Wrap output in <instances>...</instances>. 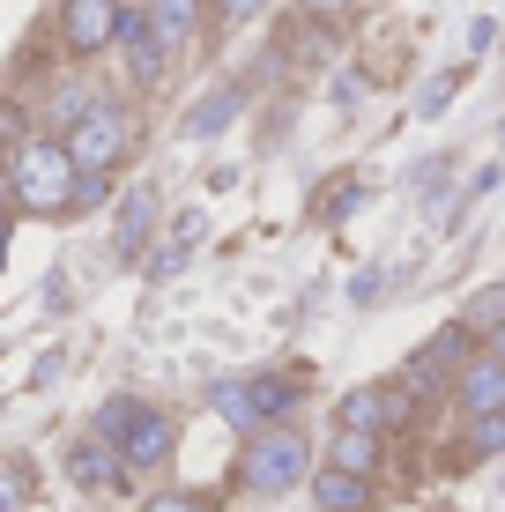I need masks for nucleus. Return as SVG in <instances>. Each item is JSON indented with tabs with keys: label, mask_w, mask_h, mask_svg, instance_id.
<instances>
[{
	"label": "nucleus",
	"mask_w": 505,
	"mask_h": 512,
	"mask_svg": "<svg viewBox=\"0 0 505 512\" xmlns=\"http://www.w3.org/2000/svg\"><path fill=\"white\" fill-rule=\"evenodd\" d=\"M491 357H505V320L491 327Z\"/></svg>",
	"instance_id": "nucleus-25"
},
{
	"label": "nucleus",
	"mask_w": 505,
	"mask_h": 512,
	"mask_svg": "<svg viewBox=\"0 0 505 512\" xmlns=\"http://www.w3.org/2000/svg\"><path fill=\"white\" fill-rule=\"evenodd\" d=\"M238 97H246V90H208V97L194 104V112H186V134H194V141H208V134H216V127H231V112H238Z\"/></svg>",
	"instance_id": "nucleus-14"
},
{
	"label": "nucleus",
	"mask_w": 505,
	"mask_h": 512,
	"mask_svg": "<svg viewBox=\"0 0 505 512\" xmlns=\"http://www.w3.org/2000/svg\"><path fill=\"white\" fill-rule=\"evenodd\" d=\"M305 8H312V15H342L350 0H305Z\"/></svg>",
	"instance_id": "nucleus-24"
},
{
	"label": "nucleus",
	"mask_w": 505,
	"mask_h": 512,
	"mask_svg": "<svg viewBox=\"0 0 505 512\" xmlns=\"http://www.w3.org/2000/svg\"><path fill=\"white\" fill-rule=\"evenodd\" d=\"M15 505H23V475L0 468V512H15Z\"/></svg>",
	"instance_id": "nucleus-18"
},
{
	"label": "nucleus",
	"mask_w": 505,
	"mask_h": 512,
	"mask_svg": "<svg viewBox=\"0 0 505 512\" xmlns=\"http://www.w3.org/2000/svg\"><path fill=\"white\" fill-rule=\"evenodd\" d=\"M454 357H468V334H461V327H454V334H439V342H431L424 357L409 364V386H431V379H439V372H446Z\"/></svg>",
	"instance_id": "nucleus-15"
},
{
	"label": "nucleus",
	"mask_w": 505,
	"mask_h": 512,
	"mask_svg": "<svg viewBox=\"0 0 505 512\" xmlns=\"http://www.w3.org/2000/svg\"><path fill=\"white\" fill-rule=\"evenodd\" d=\"M372 461H379V438H372V431H350V423H342V431H335V468L364 475Z\"/></svg>",
	"instance_id": "nucleus-16"
},
{
	"label": "nucleus",
	"mask_w": 505,
	"mask_h": 512,
	"mask_svg": "<svg viewBox=\"0 0 505 512\" xmlns=\"http://www.w3.org/2000/svg\"><path fill=\"white\" fill-rule=\"evenodd\" d=\"M67 156H75V171H112L119 156L134 149V119L127 104H82L75 119H67Z\"/></svg>",
	"instance_id": "nucleus-2"
},
{
	"label": "nucleus",
	"mask_w": 505,
	"mask_h": 512,
	"mask_svg": "<svg viewBox=\"0 0 505 512\" xmlns=\"http://www.w3.org/2000/svg\"><path fill=\"white\" fill-rule=\"evenodd\" d=\"M402 409H409L402 386H357V394L342 401V423H350V431H379V423H394Z\"/></svg>",
	"instance_id": "nucleus-7"
},
{
	"label": "nucleus",
	"mask_w": 505,
	"mask_h": 512,
	"mask_svg": "<svg viewBox=\"0 0 505 512\" xmlns=\"http://www.w3.org/2000/svg\"><path fill=\"white\" fill-rule=\"evenodd\" d=\"M268 8V0H223V15H231V23H246V15H260Z\"/></svg>",
	"instance_id": "nucleus-22"
},
{
	"label": "nucleus",
	"mask_w": 505,
	"mask_h": 512,
	"mask_svg": "<svg viewBox=\"0 0 505 512\" xmlns=\"http://www.w3.org/2000/svg\"><path fill=\"white\" fill-rule=\"evenodd\" d=\"M0 141H23V112L15 104H0Z\"/></svg>",
	"instance_id": "nucleus-21"
},
{
	"label": "nucleus",
	"mask_w": 505,
	"mask_h": 512,
	"mask_svg": "<svg viewBox=\"0 0 505 512\" xmlns=\"http://www.w3.org/2000/svg\"><path fill=\"white\" fill-rule=\"evenodd\" d=\"M0 260H8V223H0Z\"/></svg>",
	"instance_id": "nucleus-26"
},
{
	"label": "nucleus",
	"mask_w": 505,
	"mask_h": 512,
	"mask_svg": "<svg viewBox=\"0 0 505 512\" xmlns=\"http://www.w3.org/2000/svg\"><path fill=\"white\" fill-rule=\"evenodd\" d=\"M305 461H312V453H305L298 431H260L246 446V468H238V475H246L253 490H290L305 475Z\"/></svg>",
	"instance_id": "nucleus-3"
},
{
	"label": "nucleus",
	"mask_w": 505,
	"mask_h": 512,
	"mask_svg": "<svg viewBox=\"0 0 505 512\" xmlns=\"http://www.w3.org/2000/svg\"><path fill=\"white\" fill-rule=\"evenodd\" d=\"M468 446H476V453H498V446H505V409H483L476 431H468Z\"/></svg>",
	"instance_id": "nucleus-17"
},
{
	"label": "nucleus",
	"mask_w": 505,
	"mask_h": 512,
	"mask_svg": "<svg viewBox=\"0 0 505 512\" xmlns=\"http://www.w3.org/2000/svg\"><path fill=\"white\" fill-rule=\"evenodd\" d=\"M112 30H119V0H60V38L67 52H104L112 45Z\"/></svg>",
	"instance_id": "nucleus-5"
},
{
	"label": "nucleus",
	"mask_w": 505,
	"mask_h": 512,
	"mask_svg": "<svg viewBox=\"0 0 505 512\" xmlns=\"http://www.w3.org/2000/svg\"><path fill=\"white\" fill-rule=\"evenodd\" d=\"M149 512H208L201 498H179V490H164V498H149Z\"/></svg>",
	"instance_id": "nucleus-19"
},
{
	"label": "nucleus",
	"mask_w": 505,
	"mask_h": 512,
	"mask_svg": "<svg viewBox=\"0 0 505 512\" xmlns=\"http://www.w3.org/2000/svg\"><path fill=\"white\" fill-rule=\"evenodd\" d=\"M119 446H127V461H134V468H156V461L171 453V423L156 416V409H134V416H127V431H119Z\"/></svg>",
	"instance_id": "nucleus-8"
},
{
	"label": "nucleus",
	"mask_w": 505,
	"mask_h": 512,
	"mask_svg": "<svg viewBox=\"0 0 505 512\" xmlns=\"http://www.w3.org/2000/svg\"><path fill=\"white\" fill-rule=\"evenodd\" d=\"M201 23V0H149V38L156 45H186V30Z\"/></svg>",
	"instance_id": "nucleus-12"
},
{
	"label": "nucleus",
	"mask_w": 505,
	"mask_h": 512,
	"mask_svg": "<svg viewBox=\"0 0 505 512\" xmlns=\"http://www.w3.org/2000/svg\"><path fill=\"white\" fill-rule=\"evenodd\" d=\"M67 475H75V483H90V490H112V483H119V453H112V438H82V446L67 453Z\"/></svg>",
	"instance_id": "nucleus-11"
},
{
	"label": "nucleus",
	"mask_w": 505,
	"mask_h": 512,
	"mask_svg": "<svg viewBox=\"0 0 505 512\" xmlns=\"http://www.w3.org/2000/svg\"><path fill=\"white\" fill-rule=\"evenodd\" d=\"M8 193H15V208H30V216H60L67 193H75V156H67L60 141H15Z\"/></svg>",
	"instance_id": "nucleus-1"
},
{
	"label": "nucleus",
	"mask_w": 505,
	"mask_h": 512,
	"mask_svg": "<svg viewBox=\"0 0 505 512\" xmlns=\"http://www.w3.org/2000/svg\"><path fill=\"white\" fill-rule=\"evenodd\" d=\"M312 498H320L327 512H364V505H372V483L327 461V475H312Z\"/></svg>",
	"instance_id": "nucleus-10"
},
{
	"label": "nucleus",
	"mask_w": 505,
	"mask_h": 512,
	"mask_svg": "<svg viewBox=\"0 0 505 512\" xmlns=\"http://www.w3.org/2000/svg\"><path fill=\"white\" fill-rule=\"evenodd\" d=\"M0 201H8V171H0Z\"/></svg>",
	"instance_id": "nucleus-27"
},
{
	"label": "nucleus",
	"mask_w": 505,
	"mask_h": 512,
	"mask_svg": "<svg viewBox=\"0 0 505 512\" xmlns=\"http://www.w3.org/2000/svg\"><path fill=\"white\" fill-rule=\"evenodd\" d=\"M119 45H127V75H134V90H149L156 75H164V45L149 38V15H127L119 8V30H112Z\"/></svg>",
	"instance_id": "nucleus-6"
},
{
	"label": "nucleus",
	"mask_w": 505,
	"mask_h": 512,
	"mask_svg": "<svg viewBox=\"0 0 505 512\" xmlns=\"http://www.w3.org/2000/svg\"><path fill=\"white\" fill-rule=\"evenodd\" d=\"M82 104H90V90H60V97H52V119H75Z\"/></svg>",
	"instance_id": "nucleus-20"
},
{
	"label": "nucleus",
	"mask_w": 505,
	"mask_h": 512,
	"mask_svg": "<svg viewBox=\"0 0 505 512\" xmlns=\"http://www.w3.org/2000/svg\"><path fill=\"white\" fill-rule=\"evenodd\" d=\"M149 216H156V193H149V186H134V193H127V208H119V238H112L119 253H142Z\"/></svg>",
	"instance_id": "nucleus-13"
},
{
	"label": "nucleus",
	"mask_w": 505,
	"mask_h": 512,
	"mask_svg": "<svg viewBox=\"0 0 505 512\" xmlns=\"http://www.w3.org/2000/svg\"><path fill=\"white\" fill-rule=\"evenodd\" d=\"M461 409L483 416V409H505V357H476L461 372Z\"/></svg>",
	"instance_id": "nucleus-9"
},
{
	"label": "nucleus",
	"mask_w": 505,
	"mask_h": 512,
	"mask_svg": "<svg viewBox=\"0 0 505 512\" xmlns=\"http://www.w3.org/2000/svg\"><path fill=\"white\" fill-rule=\"evenodd\" d=\"M290 401H298V379H253V386H216V409L238 423V431H253V423L283 416Z\"/></svg>",
	"instance_id": "nucleus-4"
},
{
	"label": "nucleus",
	"mask_w": 505,
	"mask_h": 512,
	"mask_svg": "<svg viewBox=\"0 0 505 512\" xmlns=\"http://www.w3.org/2000/svg\"><path fill=\"white\" fill-rule=\"evenodd\" d=\"M476 320H505V290H491V297H483V305H476Z\"/></svg>",
	"instance_id": "nucleus-23"
}]
</instances>
